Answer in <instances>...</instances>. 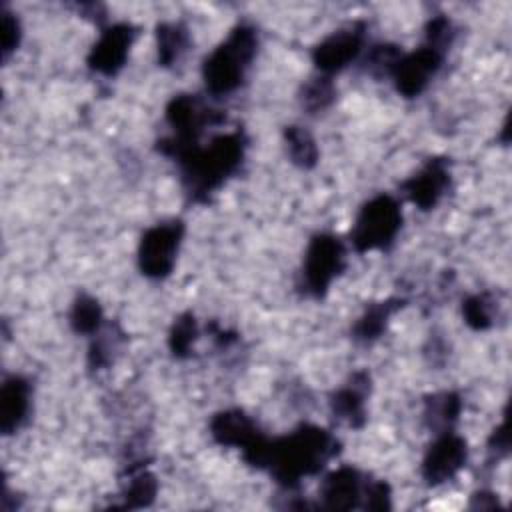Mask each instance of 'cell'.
<instances>
[{"mask_svg": "<svg viewBox=\"0 0 512 512\" xmlns=\"http://www.w3.org/2000/svg\"><path fill=\"white\" fill-rule=\"evenodd\" d=\"M30 388L22 378H10L4 382L0 392V422L2 430L8 434L20 426L28 412Z\"/></svg>", "mask_w": 512, "mask_h": 512, "instance_id": "obj_12", "label": "cell"}, {"mask_svg": "<svg viewBox=\"0 0 512 512\" xmlns=\"http://www.w3.org/2000/svg\"><path fill=\"white\" fill-rule=\"evenodd\" d=\"M194 338V320L188 316V318H182L176 322L174 326V332H172V338H170V344H172V350L176 354H182L188 350L190 342Z\"/></svg>", "mask_w": 512, "mask_h": 512, "instance_id": "obj_23", "label": "cell"}, {"mask_svg": "<svg viewBox=\"0 0 512 512\" xmlns=\"http://www.w3.org/2000/svg\"><path fill=\"white\" fill-rule=\"evenodd\" d=\"M100 308L98 304L92 300V298H86L82 296L76 304H74V310H72V324L78 332H92L98 328L100 324Z\"/></svg>", "mask_w": 512, "mask_h": 512, "instance_id": "obj_17", "label": "cell"}, {"mask_svg": "<svg viewBox=\"0 0 512 512\" xmlns=\"http://www.w3.org/2000/svg\"><path fill=\"white\" fill-rule=\"evenodd\" d=\"M330 436L318 428H304L290 438L270 444L268 458L276 470V476L284 482H296L302 474H310L320 468V464L330 454Z\"/></svg>", "mask_w": 512, "mask_h": 512, "instance_id": "obj_1", "label": "cell"}, {"mask_svg": "<svg viewBox=\"0 0 512 512\" xmlns=\"http://www.w3.org/2000/svg\"><path fill=\"white\" fill-rule=\"evenodd\" d=\"M392 308L390 304H380V306H374L366 312V316L360 320L356 332L360 334V338H374L386 324V318L390 316Z\"/></svg>", "mask_w": 512, "mask_h": 512, "instance_id": "obj_19", "label": "cell"}, {"mask_svg": "<svg viewBox=\"0 0 512 512\" xmlns=\"http://www.w3.org/2000/svg\"><path fill=\"white\" fill-rule=\"evenodd\" d=\"M360 494V476L352 468H342L330 474L322 486V496L328 508H352Z\"/></svg>", "mask_w": 512, "mask_h": 512, "instance_id": "obj_14", "label": "cell"}, {"mask_svg": "<svg viewBox=\"0 0 512 512\" xmlns=\"http://www.w3.org/2000/svg\"><path fill=\"white\" fill-rule=\"evenodd\" d=\"M440 66V50L424 46L412 54L400 56L392 68L396 88L406 96L420 94Z\"/></svg>", "mask_w": 512, "mask_h": 512, "instance_id": "obj_7", "label": "cell"}, {"mask_svg": "<svg viewBox=\"0 0 512 512\" xmlns=\"http://www.w3.org/2000/svg\"><path fill=\"white\" fill-rule=\"evenodd\" d=\"M362 46V30L358 26H350L328 36L314 50V62L324 72H334L344 68Z\"/></svg>", "mask_w": 512, "mask_h": 512, "instance_id": "obj_9", "label": "cell"}, {"mask_svg": "<svg viewBox=\"0 0 512 512\" xmlns=\"http://www.w3.org/2000/svg\"><path fill=\"white\" fill-rule=\"evenodd\" d=\"M242 144L240 138L220 136L206 150L190 148L180 160L186 164V178L190 180V188L194 190H210L218 186L240 162Z\"/></svg>", "mask_w": 512, "mask_h": 512, "instance_id": "obj_3", "label": "cell"}, {"mask_svg": "<svg viewBox=\"0 0 512 512\" xmlns=\"http://www.w3.org/2000/svg\"><path fill=\"white\" fill-rule=\"evenodd\" d=\"M132 28L128 24H116L102 32L90 54V66L104 74H114L126 60L128 48L132 44Z\"/></svg>", "mask_w": 512, "mask_h": 512, "instance_id": "obj_10", "label": "cell"}, {"mask_svg": "<svg viewBox=\"0 0 512 512\" xmlns=\"http://www.w3.org/2000/svg\"><path fill=\"white\" fill-rule=\"evenodd\" d=\"M18 42V22L10 16V14H4L2 18V50L4 54H8Z\"/></svg>", "mask_w": 512, "mask_h": 512, "instance_id": "obj_24", "label": "cell"}, {"mask_svg": "<svg viewBox=\"0 0 512 512\" xmlns=\"http://www.w3.org/2000/svg\"><path fill=\"white\" fill-rule=\"evenodd\" d=\"M344 262L342 244L332 236H318L312 240L306 260H304V278L310 290L316 294L324 292L332 278L338 274Z\"/></svg>", "mask_w": 512, "mask_h": 512, "instance_id": "obj_6", "label": "cell"}, {"mask_svg": "<svg viewBox=\"0 0 512 512\" xmlns=\"http://www.w3.org/2000/svg\"><path fill=\"white\" fill-rule=\"evenodd\" d=\"M212 434L218 442L240 446L244 450H248L258 440L254 424L242 412L218 414L212 422Z\"/></svg>", "mask_w": 512, "mask_h": 512, "instance_id": "obj_13", "label": "cell"}, {"mask_svg": "<svg viewBox=\"0 0 512 512\" xmlns=\"http://www.w3.org/2000/svg\"><path fill=\"white\" fill-rule=\"evenodd\" d=\"M362 398H364L362 390L356 384H352L336 394L334 410L340 414V418L354 422V418L362 416V402H364Z\"/></svg>", "mask_w": 512, "mask_h": 512, "instance_id": "obj_18", "label": "cell"}, {"mask_svg": "<svg viewBox=\"0 0 512 512\" xmlns=\"http://www.w3.org/2000/svg\"><path fill=\"white\" fill-rule=\"evenodd\" d=\"M448 182V172L442 162H430L422 172L406 182L408 196L414 204L422 208H430L442 196V190Z\"/></svg>", "mask_w": 512, "mask_h": 512, "instance_id": "obj_11", "label": "cell"}, {"mask_svg": "<svg viewBox=\"0 0 512 512\" xmlns=\"http://www.w3.org/2000/svg\"><path fill=\"white\" fill-rule=\"evenodd\" d=\"M186 46V32L178 24H164L158 28V56L164 64L174 62Z\"/></svg>", "mask_w": 512, "mask_h": 512, "instance_id": "obj_15", "label": "cell"}, {"mask_svg": "<svg viewBox=\"0 0 512 512\" xmlns=\"http://www.w3.org/2000/svg\"><path fill=\"white\" fill-rule=\"evenodd\" d=\"M256 52V34L238 26L204 62V80L210 92L224 94L240 86L246 68Z\"/></svg>", "mask_w": 512, "mask_h": 512, "instance_id": "obj_2", "label": "cell"}, {"mask_svg": "<svg viewBox=\"0 0 512 512\" xmlns=\"http://www.w3.org/2000/svg\"><path fill=\"white\" fill-rule=\"evenodd\" d=\"M332 94H334V88L330 84L328 78H318L316 82L308 84L306 90H304V102L310 110H318V108H324L330 100H332Z\"/></svg>", "mask_w": 512, "mask_h": 512, "instance_id": "obj_20", "label": "cell"}, {"mask_svg": "<svg viewBox=\"0 0 512 512\" xmlns=\"http://www.w3.org/2000/svg\"><path fill=\"white\" fill-rule=\"evenodd\" d=\"M154 490H156L154 478H152L150 474H140V476H136V478L130 482L128 492H126V498H128V500H134L136 506H142V504H146L148 500H152Z\"/></svg>", "mask_w": 512, "mask_h": 512, "instance_id": "obj_22", "label": "cell"}, {"mask_svg": "<svg viewBox=\"0 0 512 512\" xmlns=\"http://www.w3.org/2000/svg\"><path fill=\"white\" fill-rule=\"evenodd\" d=\"M402 214L390 196H378L370 200L358 214L352 240L358 250H372L388 246L400 230Z\"/></svg>", "mask_w": 512, "mask_h": 512, "instance_id": "obj_4", "label": "cell"}, {"mask_svg": "<svg viewBox=\"0 0 512 512\" xmlns=\"http://www.w3.org/2000/svg\"><path fill=\"white\" fill-rule=\"evenodd\" d=\"M464 314L466 320L476 326V328H484L490 324L492 312H490V302L484 296H474L464 304Z\"/></svg>", "mask_w": 512, "mask_h": 512, "instance_id": "obj_21", "label": "cell"}, {"mask_svg": "<svg viewBox=\"0 0 512 512\" xmlns=\"http://www.w3.org/2000/svg\"><path fill=\"white\" fill-rule=\"evenodd\" d=\"M182 238V224H158L150 228L140 242V268L144 274L160 278L166 276L176 260L178 244Z\"/></svg>", "mask_w": 512, "mask_h": 512, "instance_id": "obj_5", "label": "cell"}, {"mask_svg": "<svg viewBox=\"0 0 512 512\" xmlns=\"http://www.w3.org/2000/svg\"><path fill=\"white\" fill-rule=\"evenodd\" d=\"M466 462V442L460 436L444 434L438 438L424 458V478L430 484H440L452 478Z\"/></svg>", "mask_w": 512, "mask_h": 512, "instance_id": "obj_8", "label": "cell"}, {"mask_svg": "<svg viewBox=\"0 0 512 512\" xmlns=\"http://www.w3.org/2000/svg\"><path fill=\"white\" fill-rule=\"evenodd\" d=\"M286 140H288V150H290V156L296 164L300 166H310L314 164L316 160V144L312 140V136L298 128V126H292L288 132H286Z\"/></svg>", "mask_w": 512, "mask_h": 512, "instance_id": "obj_16", "label": "cell"}]
</instances>
